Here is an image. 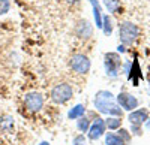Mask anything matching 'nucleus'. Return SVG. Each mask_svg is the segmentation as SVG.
Masks as SVG:
<instances>
[{"label":"nucleus","mask_w":150,"mask_h":145,"mask_svg":"<svg viewBox=\"0 0 150 145\" xmlns=\"http://www.w3.org/2000/svg\"><path fill=\"white\" fill-rule=\"evenodd\" d=\"M116 100H117V103L120 105L122 109L128 111V112H131V111L137 109V108H138V105H140L138 99H137L134 94L126 93V91L119 93V94H117V97H116Z\"/></svg>","instance_id":"obj_9"},{"label":"nucleus","mask_w":150,"mask_h":145,"mask_svg":"<svg viewBox=\"0 0 150 145\" xmlns=\"http://www.w3.org/2000/svg\"><path fill=\"white\" fill-rule=\"evenodd\" d=\"M11 9V2L9 0H0V15L8 14Z\"/></svg>","instance_id":"obj_19"},{"label":"nucleus","mask_w":150,"mask_h":145,"mask_svg":"<svg viewBox=\"0 0 150 145\" xmlns=\"http://www.w3.org/2000/svg\"><path fill=\"white\" fill-rule=\"evenodd\" d=\"M105 126L110 130H117L122 127V117H116V115H108L105 118Z\"/></svg>","instance_id":"obj_13"},{"label":"nucleus","mask_w":150,"mask_h":145,"mask_svg":"<svg viewBox=\"0 0 150 145\" xmlns=\"http://www.w3.org/2000/svg\"><path fill=\"white\" fill-rule=\"evenodd\" d=\"M72 145H87V139H86V136H84L83 133L77 135V136L74 138V141H72Z\"/></svg>","instance_id":"obj_20"},{"label":"nucleus","mask_w":150,"mask_h":145,"mask_svg":"<svg viewBox=\"0 0 150 145\" xmlns=\"http://www.w3.org/2000/svg\"><path fill=\"white\" fill-rule=\"evenodd\" d=\"M75 34L83 41L90 39L93 34V26L87 20H80L77 22V26H75Z\"/></svg>","instance_id":"obj_10"},{"label":"nucleus","mask_w":150,"mask_h":145,"mask_svg":"<svg viewBox=\"0 0 150 145\" xmlns=\"http://www.w3.org/2000/svg\"><path fill=\"white\" fill-rule=\"evenodd\" d=\"M90 124H92L90 118H89V117H86V115H83V117H80V118L77 120V129L81 132L83 135L87 133V130H89Z\"/></svg>","instance_id":"obj_16"},{"label":"nucleus","mask_w":150,"mask_h":145,"mask_svg":"<svg viewBox=\"0 0 150 145\" xmlns=\"http://www.w3.org/2000/svg\"><path fill=\"white\" fill-rule=\"evenodd\" d=\"M14 117L12 115H3L2 118H0V132H3V133H9V132H12V129H14Z\"/></svg>","instance_id":"obj_11"},{"label":"nucleus","mask_w":150,"mask_h":145,"mask_svg":"<svg viewBox=\"0 0 150 145\" xmlns=\"http://www.w3.org/2000/svg\"><path fill=\"white\" fill-rule=\"evenodd\" d=\"M86 114V106L83 103H78L75 105L74 108H71L69 112H68V118L69 120H78L80 117H83Z\"/></svg>","instance_id":"obj_12"},{"label":"nucleus","mask_w":150,"mask_h":145,"mask_svg":"<svg viewBox=\"0 0 150 145\" xmlns=\"http://www.w3.org/2000/svg\"><path fill=\"white\" fill-rule=\"evenodd\" d=\"M66 2H68V3H72V5H75V3H78L80 0H66Z\"/></svg>","instance_id":"obj_22"},{"label":"nucleus","mask_w":150,"mask_h":145,"mask_svg":"<svg viewBox=\"0 0 150 145\" xmlns=\"http://www.w3.org/2000/svg\"><path fill=\"white\" fill-rule=\"evenodd\" d=\"M39 145H51V144H50V142H47V141H42Z\"/></svg>","instance_id":"obj_23"},{"label":"nucleus","mask_w":150,"mask_h":145,"mask_svg":"<svg viewBox=\"0 0 150 145\" xmlns=\"http://www.w3.org/2000/svg\"><path fill=\"white\" fill-rule=\"evenodd\" d=\"M24 108L32 112V114H36V112H41L42 108H44V96L39 93V91H32V93H27L24 96Z\"/></svg>","instance_id":"obj_7"},{"label":"nucleus","mask_w":150,"mask_h":145,"mask_svg":"<svg viewBox=\"0 0 150 145\" xmlns=\"http://www.w3.org/2000/svg\"><path fill=\"white\" fill-rule=\"evenodd\" d=\"M117 135L125 141V144H129V142H131V133H129L126 129H122V127L117 129Z\"/></svg>","instance_id":"obj_18"},{"label":"nucleus","mask_w":150,"mask_h":145,"mask_svg":"<svg viewBox=\"0 0 150 145\" xmlns=\"http://www.w3.org/2000/svg\"><path fill=\"white\" fill-rule=\"evenodd\" d=\"M104 5L107 6L108 12H111V14L114 15H119L122 14V6H120V0H104Z\"/></svg>","instance_id":"obj_14"},{"label":"nucleus","mask_w":150,"mask_h":145,"mask_svg":"<svg viewBox=\"0 0 150 145\" xmlns=\"http://www.w3.org/2000/svg\"><path fill=\"white\" fill-rule=\"evenodd\" d=\"M117 50H119V53H125V45H119Z\"/></svg>","instance_id":"obj_21"},{"label":"nucleus","mask_w":150,"mask_h":145,"mask_svg":"<svg viewBox=\"0 0 150 145\" xmlns=\"http://www.w3.org/2000/svg\"><path fill=\"white\" fill-rule=\"evenodd\" d=\"M93 105L96 108L98 112H101L104 115H116L122 117V109L120 105L116 100V96L108 90H99L95 94Z\"/></svg>","instance_id":"obj_1"},{"label":"nucleus","mask_w":150,"mask_h":145,"mask_svg":"<svg viewBox=\"0 0 150 145\" xmlns=\"http://www.w3.org/2000/svg\"><path fill=\"white\" fill-rule=\"evenodd\" d=\"M128 120L132 126V132L134 135L140 136L141 135V127L144 126V123H147L149 120V111L146 108H140V109H134L129 112L128 115Z\"/></svg>","instance_id":"obj_5"},{"label":"nucleus","mask_w":150,"mask_h":145,"mask_svg":"<svg viewBox=\"0 0 150 145\" xmlns=\"http://www.w3.org/2000/svg\"><path fill=\"white\" fill-rule=\"evenodd\" d=\"M102 30L107 36H110L112 33V20L110 15H104L102 17Z\"/></svg>","instance_id":"obj_17"},{"label":"nucleus","mask_w":150,"mask_h":145,"mask_svg":"<svg viewBox=\"0 0 150 145\" xmlns=\"http://www.w3.org/2000/svg\"><path fill=\"white\" fill-rule=\"evenodd\" d=\"M104 69L108 78H117L122 70V58L117 53H107L104 55Z\"/></svg>","instance_id":"obj_4"},{"label":"nucleus","mask_w":150,"mask_h":145,"mask_svg":"<svg viewBox=\"0 0 150 145\" xmlns=\"http://www.w3.org/2000/svg\"><path fill=\"white\" fill-rule=\"evenodd\" d=\"M140 36V27L137 24H132L129 21H125L119 24V39L122 45L131 46Z\"/></svg>","instance_id":"obj_3"},{"label":"nucleus","mask_w":150,"mask_h":145,"mask_svg":"<svg viewBox=\"0 0 150 145\" xmlns=\"http://www.w3.org/2000/svg\"><path fill=\"white\" fill-rule=\"evenodd\" d=\"M105 145H126L125 144V141L117 135V133H105Z\"/></svg>","instance_id":"obj_15"},{"label":"nucleus","mask_w":150,"mask_h":145,"mask_svg":"<svg viewBox=\"0 0 150 145\" xmlns=\"http://www.w3.org/2000/svg\"><path fill=\"white\" fill-rule=\"evenodd\" d=\"M105 130H107L105 120L101 118V117H96L92 121L89 130H87V138H89L90 141H98L105 135Z\"/></svg>","instance_id":"obj_8"},{"label":"nucleus","mask_w":150,"mask_h":145,"mask_svg":"<svg viewBox=\"0 0 150 145\" xmlns=\"http://www.w3.org/2000/svg\"><path fill=\"white\" fill-rule=\"evenodd\" d=\"M50 97L56 105H65L74 97V88L68 82H60L51 88Z\"/></svg>","instance_id":"obj_2"},{"label":"nucleus","mask_w":150,"mask_h":145,"mask_svg":"<svg viewBox=\"0 0 150 145\" xmlns=\"http://www.w3.org/2000/svg\"><path fill=\"white\" fill-rule=\"evenodd\" d=\"M69 67L78 75H86L89 74V70L92 67L90 58L84 54H74L69 58Z\"/></svg>","instance_id":"obj_6"}]
</instances>
